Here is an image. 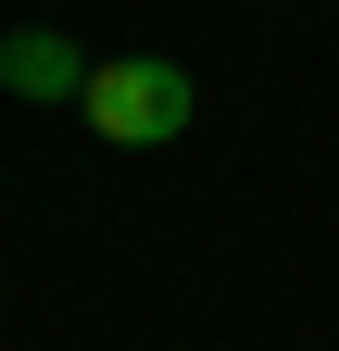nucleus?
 Listing matches in <instances>:
<instances>
[{"mask_svg":"<svg viewBox=\"0 0 339 351\" xmlns=\"http://www.w3.org/2000/svg\"><path fill=\"white\" fill-rule=\"evenodd\" d=\"M189 113H201L189 63H163V51H113V63H89V125H101L113 151H163Z\"/></svg>","mask_w":339,"mask_h":351,"instance_id":"f257e3e1","label":"nucleus"},{"mask_svg":"<svg viewBox=\"0 0 339 351\" xmlns=\"http://www.w3.org/2000/svg\"><path fill=\"white\" fill-rule=\"evenodd\" d=\"M0 88L13 101H89V51L51 25H25V38H0Z\"/></svg>","mask_w":339,"mask_h":351,"instance_id":"f03ea898","label":"nucleus"}]
</instances>
